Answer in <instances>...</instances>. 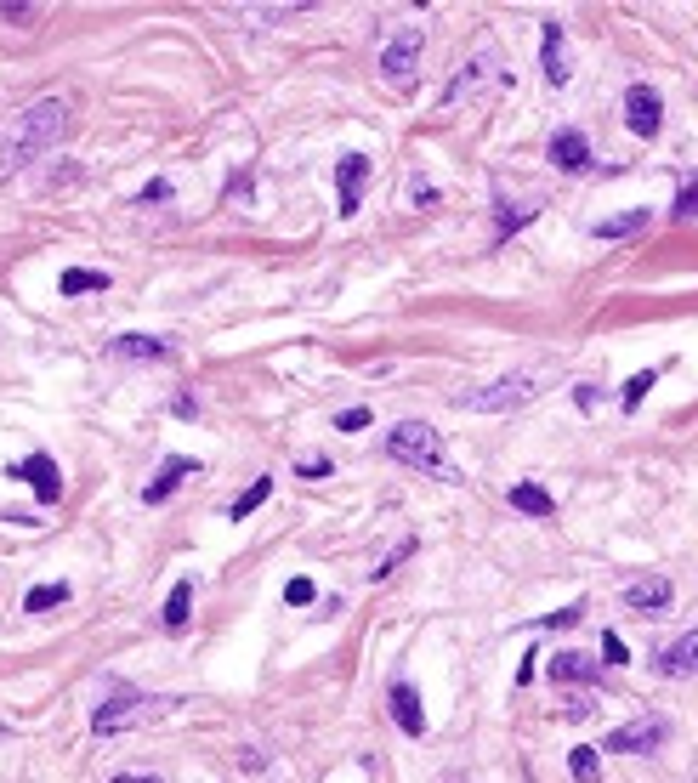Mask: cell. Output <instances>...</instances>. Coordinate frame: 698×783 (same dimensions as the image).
Returning <instances> with one entry per match:
<instances>
[{
    "label": "cell",
    "mask_w": 698,
    "mask_h": 783,
    "mask_svg": "<svg viewBox=\"0 0 698 783\" xmlns=\"http://www.w3.org/2000/svg\"><path fill=\"white\" fill-rule=\"evenodd\" d=\"M63 131H69V97H40V103H29L18 114V125H12L6 148H0V182H12L29 159H40L46 148H57Z\"/></svg>",
    "instance_id": "cell-1"
},
{
    "label": "cell",
    "mask_w": 698,
    "mask_h": 783,
    "mask_svg": "<svg viewBox=\"0 0 698 783\" xmlns=\"http://www.w3.org/2000/svg\"><path fill=\"white\" fill-rule=\"evenodd\" d=\"M386 454H392L398 466H415L420 477H437V483H449V488L466 483V471L449 460V449H443V437H437L432 420H398V426L386 432Z\"/></svg>",
    "instance_id": "cell-2"
},
{
    "label": "cell",
    "mask_w": 698,
    "mask_h": 783,
    "mask_svg": "<svg viewBox=\"0 0 698 783\" xmlns=\"http://www.w3.org/2000/svg\"><path fill=\"white\" fill-rule=\"evenodd\" d=\"M545 375H500V381L489 386H466V392H454V403L460 409H472V415H511V409H523V403H534L545 392Z\"/></svg>",
    "instance_id": "cell-3"
},
{
    "label": "cell",
    "mask_w": 698,
    "mask_h": 783,
    "mask_svg": "<svg viewBox=\"0 0 698 783\" xmlns=\"http://www.w3.org/2000/svg\"><path fill=\"white\" fill-rule=\"evenodd\" d=\"M165 710H176V698H148V693H137V687H120V693H108L103 704L91 710V732H97V738H114V732H131Z\"/></svg>",
    "instance_id": "cell-4"
},
{
    "label": "cell",
    "mask_w": 698,
    "mask_h": 783,
    "mask_svg": "<svg viewBox=\"0 0 698 783\" xmlns=\"http://www.w3.org/2000/svg\"><path fill=\"white\" fill-rule=\"evenodd\" d=\"M420 29H398V35L386 40V52H381V80L386 86H398V91H415L420 80Z\"/></svg>",
    "instance_id": "cell-5"
},
{
    "label": "cell",
    "mask_w": 698,
    "mask_h": 783,
    "mask_svg": "<svg viewBox=\"0 0 698 783\" xmlns=\"http://www.w3.org/2000/svg\"><path fill=\"white\" fill-rule=\"evenodd\" d=\"M664 738H670V721L642 715V721H630V727H613L608 738H602V749H608V755H653Z\"/></svg>",
    "instance_id": "cell-6"
},
{
    "label": "cell",
    "mask_w": 698,
    "mask_h": 783,
    "mask_svg": "<svg viewBox=\"0 0 698 783\" xmlns=\"http://www.w3.org/2000/svg\"><path fill=\"white\" fill-rule=\"evenodd\" d=\"M6 477H18V483H35L40 505H57V500H63V477H57L52 454H23V460H12V466H6Z\"/></svg>",
    "instance_id": "cell-7"
},
{
    "label": "cell",
    "mask_w": 698,
    "mask_h": 783,
    "mask_svg": "<svg viewBox=\"0 0 698 783\" xmlns=\"http://www.w3.org/2000/svg\"><path fill=\"white\" fill-rule=\"evenodd\" d=\"M108 358H120V364H171L176 341H159V335H114V341H108Z\"/></svg>",
    "instance_id": "cell-8"
},
{
    "label": "cell",
    "mask_w": 698,
    "mask_h": 783,
    "mask_svg": "<svg viewBox=\"0 0 698 783\" xmlns=\"http://www.w3.org/2000/svg\"><path fill=\"white\" fill-rule=\"evenodd\" d=\"M386 710H392V721L403 727V738H426V704H420L415 681H392V687H386Z\"/></svg>",
    "instance_id": "cell-9"
},
{
    "label": "cell",
    "mask_w": 698,
    "mask_h": 783,
    "mask_svg": "<svg viewBox=\"0 0 698 783\" xmlns=\"http://www.w3.org/2000/svg\"><path fill=\"white\" fill-rule=\"evenodd\" d=\"M364 188H369V154H341L335 159V193H341V216L364 205Z\"/></svg>",
    "instance_id": "cell-10"
},
{
    "label": "cell",
    "mask_w": 698,
    "mask_h": 783,
    "mask_svg": "<svg viewBox=\"0 0 698 783\" xmlns=\"http://www.w3.org/2000/svg\"><path fill=\"white\" fill-rule=\"evenodd\" d=\"M659 120H664V103L653 86H630L625 91V125L636 137H659Z\"/></svg>",
    "instance_id": "cell-11"
},
{
    "label": "cell",
    "mask_w": 698,
    "mask_h": 783,
    "mask_svg": "<svg viewBox=\"0 0 698 783\" xmlns=\"http://www.w3.org/2000/svg\"><path fill=\"white\" fill-rule=\"evenodd\" d=\"M625 602L636 613H664V608H676V591H670V579H664V574H642V579H630V585H625Z\"/></svg>",
    "instance_id": "cell-12"
},
{
    "label": "cell",
    "mask_w": 698,
    "mask_h": 783,
    "mask_svg": "<svg viewBox=\"0 0 698 783\" xmlns=\"http://www.w3.org/2000/svg\"><path fill=\"white\" fill-rule=\"evenodd\" d=\"M494 69H500V63H494V46L472 52V63H466V69H460V74L449 80V86H443V103H466V97H472V91L483 86V80H489Z\"/></svg>",
    "instance_id": "cell-13"
},
{
    "label": "cell",
    "mask_w": 698,
    "mask_h": 783,
    "mask_svg": "<svg viewBox=\"0 0 698 783\" xmlns=\"http://www.w3.org/2000/svg\"><path fill=\"white\" fill-rule=\"evenodd\" d=\"M653 670H659V676H693L698 670V625L687 630V636H676L670 647H659V653H653Z\"/></svg>",
    "instance_id": "cell-14"
},
{
    "label": "cell",
    "mask_w": 698,
    "mask_h": 783,
    "mask_svg": "<svg viewBox=\"0 0 698 783\" xmlns=\"http://www.w3.org/2000/svg\"><path fill=\"white\" fill-rule=\"evenodd\" d=\"M193 471H199V460H188V454H171V460L159 466V477H154V483L142 488V500H148V505H165V500L176 494V488H182V483L193 477Z\"/></svg>",
    "instance_id": "cell-15"
},
{
    "label": "cell",
    "mask_w": 698,
    "mask_h": 783,
    "mask_svg": "<svg viewBox=\"0 0 698 783\" xmlns=\"http://www.w3.org/2000/svg\"><path fill=\"white\" fill-rule=\"evenodd\" d=\"M551 165L557 171H585L591 165V137L585 131H557L551 137Z\"/></svg>",
    "instance_id": "cell-16"
},
{
    "label": "cell",
    "mask_w": 698,
    "mask_h": 783,
    "mask_svg": "<svg viewBox=\"0 0 698 783\" xmlns=\"http://www.w3.org/2000/svg\"><path fill=\"white\" fill-rule=\"evenodd\" d=\"M494 216H500V222H494V244H506V239H517V227H523V222L540 216V205H517L511 193H494Z\"/></svg>",
    "instance_id": "cell-17"
},
{
    "label": "cell",
    "mask_w": 698,
    "mask_h": 783,
    "mask_svg": "<svg viewBox=\"0 0 698 783\" xmlns=\"http://www.w3.org/2000/svg\"><path fill=\"white\" fill-rule=\"evenodd\" d=\"M540 69L551 86H568V57H562V29L557 23H545L540 29Z\"/></svg>",
    "instance_id": "cell-18"
},
{
    "label": "cell",
    "mask_w": 698,
    "mask_h": 783,
    "mask_svg": "<svg viewBox=\"0 0 698 783\" xmlns=\"http://www.w3.org/2000/svg\"><path fill=\"white\" fill-rule=\"evenodd\" d=\"M647 222H653V210H625V216H608V222H596V227H591V239H602V244L636 239V233H642Z\"/></svg>",
    "instance_id": "cell-19"
},
{
    "label": "cell",
    "mask_w": 698,
    "mask_h": 783,
    "mask_svg": "<svg viewBox=\"0 0 698 783\" xmlns=\"http://www.w3.org/2000/svg\"><path fill=\"white\" fill-rule=\"evenodd\" d=\"M506 500L517 505L523 517H557V500H551V494H545L540 483H511V494H506Z\"/></svg>",
    "instance_id": "cell-20"
},
{
    "label": "cell",
    "mask_w": 698,
    "mask_h": 783,
    "mask_svg": "<svg viewBox=\"0 0 698 783\" xmlns=\"http://www.w3.org/2000/svg\"><path fill=\"white\" fill-rule=\"evenodd\" d=\"M108 273H97V267H69V273H63V279H57V290H63V296H97V290H108Z\"/></svg>",
    "instance_id": "cell-21"
},
{
    "label": "cell",
    "mask_w": 698,
    "mask_h": 783,
    "mask_svg": "<svg viewBox=\"0 0 698 783\" xmlns=\"http://www.w3.org/2000/svg\"><path fill=\"white\" fill-rule=\"evenodd\" d=\"M188 608H193V579H176L165 596V630H188Z\"/></svg>",
    "instance_id": "cell-22"
},
{
    "label": "cell",
    "mask_w": 698,
    "mask_h": 783,
    "mask_svg": "<svg viewBox=\"0 0 698 783\" xmlns=\"http://www.w3.org/2000/svg\"><path fill=\"white\" fill-rule=\"evenodd\" d=\"M664 369H642V375H630L625 386H619V409H625V415H636V409H642V398L647 392H653V381H659Z\"/></svg>",
    "instance_id": "cell-23"
},
{
    "label": "cell",
    "mask_w": 698,
    "mask_h": 783,
    "mask_svg": "<svg viewBox=\"0 0 698 783\" xmlns=\"http://www.w3.org/2000/svg\"><path fill=\"white\" fill-rule=\"evenodd\" d=\"M551 681H562V687H568V681H596V664L579 659V653H557V659H551Z\"/></svg>",
    "instance_id": "cell-24"
},
{
    "label": "cell",
    "mask_w": 698,
    "mask_h": 783,
    "mask_svg": "<svg viewBox=\"0 0 698 783\" xmlns=\"http://www.w3.org/2000/svg\"><path fill=\"white\" fill-rule=\"evenodd\" d=\"M57 602H69V585H63V579H52V585H29V591H23V608H29V613H52Z\"/></svg>",
    "instance_id": "cell-25"
},
{
    "label": "cell",
    "mask_w": 698,
    "mask_h": 783,
    "mask_svg": "<svg viewBox=\"0 0 698 783\" xmlns=\"http://www.w3.org/2000/svg\"><path fill=\"white\" fill-rule=\"evenodd\" d=\"M568 772H574L579 783H602V755L585 749V744H574V749H568Z\"/></svg>",
    "instance_id": "cell-26"
},
{
    "label": "cell",
    "mask_w": 698,
    "mask_h": 783,
    "mask_svg": "<svg viewBox=\"0 0 698 783\" xmlns=\"http://www.w3.org/2000/svg\"><path fill=\"white\" fill-rule=\"evenodd\" d=\"M267 494H273V477H256V483H250V488H245V494H239V500H233V505H227V517H233V522H245V517H250V511H256V505H262V500H267Z\"/></svg>",
    "instance_id": "cell-27"
},
{
    "label": "cell",
    "mask_w": 698,
    "mask_h": 783,
    "mask_svg": "<svg viewBox=\"0 0 698 783\" xmlns=\"http://www.w3.org/2000/svg\"><path fill=\"white\" fill-rule=\"evenodd\" d=\"M579 619H585V602H568V608H557V613H540L534 630H568V625H579Z\"/></svg>",
    "instance_id": "cell-28"
},
{
    "label": "cell",
    "mask_w": 698,
    "mask_h": 783,
    "mask_svg": "<svg viewBox=\"0 0 698 783\" xmlns=\"http://www.w3.org/2000/svg\"><path fill=\"white\" fill-rule=\"evenodd\" d=\"M0 18L12 23V29H29V23H40V12L29 0H0Z\"/></svg>",
    "instance_id": "cell-29"
},
{
    "label": "cell",
    "mask_w": 698,
    "mask_h": 783,
    "mask_svg": "<svg viewBox=\"0 0 698 783\" xmlns=\"http://www.w3.org/2000/svg\"><path fill=\"white\" fill-rule=\"evenodd\" d=\"M284 602H290V608H307V602H318L313 579H307V574H296L290 585H284Z\"/></svg>",
    "instance_id": "cell-30"
},
{
    "label": "cell",
    "mask_w": 698,
    "mask_h": 783,
    "mask_svg": "<svg viewBox=\"0 0 698 783\" xmlns=\"http://www.w3.org/2000/svg\"><path fill=\"white\" fill-rule=\"evenodd\" d=\"M670 216H676V222H687V216H698V176H693V182H687V188L676 193V205H670Z\"/></svg>",
    "instance_id": "cell-31"
},
{
    "label": "cell",
    "mask_w": 698,
    "mask_h": 783,
    "mask_svg": "<svg viewBox=\"0 0 698 783\" xmlns=\"http://www.w3.org/2000/svg\"><path fill=\"white\" fill-rule=\"evenodd\" d=\"M369 420H375V415H369L364 403H352V409H341V415H335V432H364Z\"/></svg>",
    "instance_id": "cell-32"
},
{
    "label": "cell",
    "mask_w": 698,
    "mask_h": 783,
    "mask_svg": "<svg viewBox=\"0 0 698 783\" xmlns=\"http://www.w3.org/2000/svg\"><path fill=\"white\" fill-rule=\"evenodd\" d=\"M602 664H613V670H619V664H630V647L619 642L613 630H602Z\"/></svg>",
    "instance_id": "cell-33"
},
{
    "label": "cell",
    "mask_w": 698,
    "mask_h": 783,
    "mask_svg": "<svg viewBox=\"0 0 698 783\" xmlns=\"http://www.w3.org/2000/svg\"><path fill=\"white\" fill-rule=\"evenodd\" d=\"M296 471L318 483V477H330V471H335V460H324V454H307V460H296Z\"/></svg>",
    "instance_id": "cell-34"
},
{
    "label": "cell",
    "mask_w": 698,
    "mask_h": 783,
    "mask_svg": "<svg viewBox=\"0 0 698 783\" xmlns=\"http://www.w3.org/2000/svg\"><path fill=\"white\" fill-rule=\"evenodd\" d=\"M137 199H142V205H165V199H171V182H165V176H154V182L137 193Z\"/></svg>",
    "instance_id": "cell-35"
},
{
    "label": "cell",
    "mask_w": 698,
    "mask_h": 783,
    "mask_svg": "<svg viewBox=\"0 0 698 783\" xmlns=\"http://www.w3.org/2000/svg\"><path fill=\"white\" fill-rule=\"evenodd\" d=\"M409 551H415V540H403V545H398V551H392V557H386V562H381V568H375V579H386V574H392V568H398V562H403V557H409Z\"/></svg>",
    "instance_id": "cell-36"
},
{
    "label": "cell",
    "mask_w": 698,
    "mask_h": 783,
    "mask_svg": "<svg viewBox=\"0 0 698 783\" xmlns=\"http://www.w3.org/2000/svg\"><path fill=\"white\" fill-rule=\"evenodd\" d=\"M591 710H596V698H574L562 715H568V721H591Z\"/></svg>",
    "instance_id": "cell-37"
},
{
    "label": "cell",
    "mask_w": 698,
    "mask_h": 783,
    "mask_svg": "<svg viewBox=\"0 0 698 783\" xmlns=\"http://www.w3.org/2000/svg\"><path fill=\"white\" fill-rule=\"evenodd\" d=\"M437 193H432V182H426V176H415V205H432Z\"/></svg>",
    "instance_id": "cell-38"
},
{
    "label": "cell",
    "mask_w": 698,
    "mask_h": 783,
    "mask_svg": "<svg viewBox=\"0 0 698 783\" xmlns=\"http://www.w3.org/2000/svg\"><path fill=\"white\" fill-rule=\"evenodd\" d=\"M596 398H602L596 386H579V392H574V403H579V409H596Z\"/></svg>",
    "instance_id": "cell-39"
},
{
    "label": "cell",
    "mask_w": 698,
    "mask_h": 783,
    "mask_svg": "<svg viewBox=\"0 0 698 783\" xmlns=\"http://www.w3.org/2000/svg\"><path fill=\"white\" fill-rule=\"evenodd\" d=\"M534 681V653H523V664H517V687H528Z\"/></svg>",
    "instance_id": "cell-40"
},
{
    "label": "cell",
    "mask_w": 698,
    "mask_h": 783,
    "mask_svg": "<svg viewBox=\"0 0 698 783\" xmlns=\"http://www.w3.org/2000/svg\"><path fill=\"white\" fill-rule=\"evenodd\" d=\"M114 783H159L154 772H125V778H114Z\"/></svg>",
    "instance_id": "cell-41"
}]
</instances>
